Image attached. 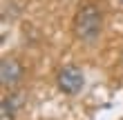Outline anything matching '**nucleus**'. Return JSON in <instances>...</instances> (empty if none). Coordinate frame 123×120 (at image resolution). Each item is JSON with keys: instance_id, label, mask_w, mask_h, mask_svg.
Segmentation results:
<instances>
[{"instance_id": "nucleus-2", "label": "nucleus", "mask_w": 123, "mask_h": 120, "mask_svg": "<svg viewBox=\"0 0 123 120\" xmlns=\"http://www.w3.org/2000/svg\"><path fill=\"white\" fill-rule=\"evenodd\" d=\"M56 84H58V89L63 94L76 96V94H81V89L85 84V73L76 65H65L56 76Z\"/></svg>"}, {"instance_id": "nucleus-5", "label": "nucleus", "mask_w": 123, "mask_h": 120, "mask_svg": "<svg viewBox=\"0 0 123 120\" xmlns=\"http://www.w3.org/2000/svg\"><path fill=\"white\" fill-rule=\"evenodd\" d=\"M119 2H121V5H123V0H119Z\"/></svg>"}, {"instance_id": "nucleus-4", "label": "nucleus", "mask_w": 123, "mask_h": 120, "mask_svg": "<svg viewBox=\"0 0 123 120\" xmlns=\"http://www.w3.org/2000/svg\"><path fill=\"white\" fill-rule=\"evenodd\" d=\"M18 107H20L18 96H7V98H2V104H0V120H13V118H16Z\"/></svg>"}, {"instance_id": "nucleus-1", "label": "nucleus", "mask_w": 123, "mask_h": 120, "mask_svg": "<svg viewBox=\"0 0 123 120\" xmlns=\"http://www.w3.org/2000/svg\"><path fill=\"white\" fill-rule=\"evenodd\" d=\"M103 20H105V16L96 2H85L76 9L72 31L81 42H94L103 31Z\"/></svg>"}, {"instance_id": "nucleus-3", "label": "nucleus", "mask_w": 123, "mask_h": 120, "mask_svg": "<svg viewBox=\"0 0 123 120\" xmlns=\"http://www.w3.org/2000/svg\"><path fill=\"white\" fill-rule=\"evenodd\" d=\"M25 69L16 58H5L2 65H0V82L2 87H16V84L23 80Z\"/></svg>"}]
</instances>
